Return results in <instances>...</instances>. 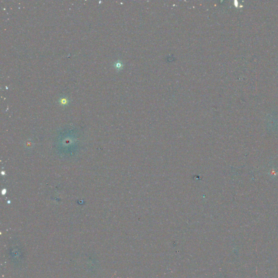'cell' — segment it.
<instances>
[{
    "label": "cell",
    "mask_w": 278,
    "mask_h": 278,
    "mask_svg": "<svg viewBox=\"0 0 278 278\" xmlns=\"http://www.w3.org/2000/svg\"><path fill=\"white\" fill-rule=\"evenodd\" d=\"M59 102L63 105H66L69 102V100L67 99L66 97L61 98V99L59 100Z\"/></svg>",
    "instance_id": "obj_1"
}]
</instances>
